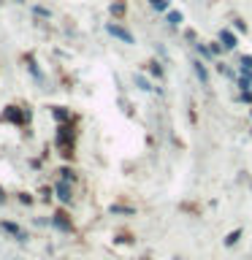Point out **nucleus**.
<instances>
[{
	"instance_id": "20e7f679",
	"label": "nucleus",
	"mask_w": 252,
	"mask_h": 260,
	"mask_svg": "<svg viewBox=\"0 0 252 260\" xmlns=\"http://www.w3.org/2000/svg\"><path fill=\"white\" fill-rule=\"evenodd\" d=\"M55 192H57V198H60V201H63V203H68V201H71V184L65 182V179H63V182H57Z\"/></svg>"
},
{
	"instance_id": "f03ea898",
	"label": "nucleus",
	"mask_w": 252,
	"mask_h": 260,
	"mask_svg": "<svg viewBox=\"0 0 252 260\" xmlns=\"http://www.w3.org/2000/svg\"><path fill=\"white\" fill-rule=\"evenodd\" d=\"M30 119V111L19 109V106H9V109L3 111V122H14V125H25Z\"/></svg>"
},
{
	"instance_id": "423d86ee",
	"label": "nucleus",
	"mask_w": 252,
	"mask_h": 260,
	"mask_svg": "<svg viewBox=\"0 0 252 260\" xmlns=\"http://www.w3.org/2000/svg\"><path fill=\"white\" fill-rule=\"evenodd\" d=\"M52 222H55V228L65 230V233L71 230V222H68V219H65V214H63V211H57V214H55V219H52Z\"/></svg>"
},
{
	"instance_id": "dca6fc26",
	"label": "nucleus",
	"mask_w": 252,
	"mask_h": 260,
	"mask_svg": "<svg viewBox=\"0 0 252 260\" xmlns=\"http://www.w3.org/2000/svg\"><path fill=\"white\" fill-rule=\"evenodd\" d=\"M241 71H252V57H244L241 60Z\"/></svg>"
},
{
	"instance_id": "1a4fd4ad",
	"label": "nucleus",
	"mask_w": 252,
	"mask_h": 260,
	"mask_svg": "<svg viewBox=\"0 0 252 260\" xmlns=\"http://www.w3.org/2000/svg\"><path fill=\"white\" fill-rule=\"evenodd\" d=\"M195 73H198V79H201V82H203V84H206V82H209V73H206V68H203V65H201V63H195Z\"/></svg>"
},
{
	"instance_id": "9d476101",
	"label": "nucleus",
	"mask_w": 252,
	"mask_h": 260,
	"mask_svg": "<svg viewBox=\"0 0 252 260\" xmlns=\"http://www.w3.org/2000/svg\"><path fill=\"white\" fill-rule=\"evenodd\" d=\"M52 114H55V117L60 119V122H68V119H71V114H68L65 109H52Z\"/></svg>"
},
{
	"instance_id": "7ed1b4c3",
	"label": "nucleus",
	"mask_w": 252,
	"mask_h": 260,
	"mask_svg": "<svg viewBox=\"0 0 252 260\" xmlns=\"http://www.w3.org/2000/svg\"><path fill=\"white\" fill-rule=\"evenodd\" d=\"M106 30H109L114 38H119V41H125V44H133V36H130V33L125 30V28H119V25H114V22H111Z\"/></svg>"
},
{
	"instance_id": "f3484780",
	"label": "nucleus",
	"mask_w": 252,
	"mask_h": 260,
	"mask_svg": "<svg viewBox=\"0 0 252 260\" xmlns=\"http://www.w3.org/2000/svg\"><path fill=\"white\" fill-rule=\"evenodd\" d=\"M225 241H228V244H236V241H238V230H233L228 238H225Z\"/></svg>"
},
{
	"instance_id": "39448f33",
	"label": "nucleus",
	"mask_w": 252,
	"mask_h": 260,
	"mask_svg": "<svg viewBox=\"0 0 252 260\" xmlns=\"http://www.w3.org/2000/svg\"><path fill=\"white\" fill-rule=\"evenodd\" d=\"M3 230H6V233H11V236H17L19 241H28V233L19 228V225H14V222H3Z\"/></svg>"
},
{
	"instance_id": "a211bd4d",
	"label": "nucleus",
	"mask_w": 252,
	"mask_h": 260,
	"mask_svg": "<svg viewBox=\"0 0 252 260\" xmlns=\"http://www.w3.org/2000/svg\"><path fill=\"white\" fill-rule=\"evenodd\" d=\"M6 201V195H3V190H0V203H3Z\"/></svg>"
},
{
	"instance_id": "f257e3e1",
	"label": "nucleus",
	"mask_w": 252,
	"mask_h": 260,
	"mask_svg": "<svg viewBox=\"0 0 252 260\" xmlns=\"http://www.w3.org/2000/svg\"><path fill=\"white\" fill-rule=\"evenodd\" d=\"M57 149L63 152L65 157H71L74 155V128L71 125H60V130H57Z\"/></svg>"
},
{
	"instance_id": "6e6552de",
	"label": "nucleus",
	"mask_w": 252,
	"mask_h": 260,
	"mask_svg": "<svg viewBox=\"0 0 252 260\" xmlns=\"http://www.w3.org/2000/svg\"><path fill=\"white\" fill-rule=\"evenodd\" d=\"M222 46H225V49H233V46H236V38H233V33H228V30H222Z\"/></svg>"
},
{
	"instance_id": "2eb2a0df",
	"label": "nucleus",
	"mask_w": 252,
	"mask_h": 260,
	"mask_svg": "<svg viewBox=\"0 0 252 260\" xmlns=\"http://www.w3.org/2000/svg\"><path fill=\"white\" fill-rule=\"evenodd\" d=\"M60 173H63V179H65V182H74V171H71V168H63Z\"/></svg>"
},
{
	"instance_id": "9b49d317",
	"label": "nucleus",
	"mask_w": 252,
	"mask_h": 260,
	"mask_svg": "<svg viewBox=\"0 0 252 260\" xmlns=\"http://www.w3.org/2000/svg\"><path fill=\"white\" fill-rule=\"evenodd\" d=\"M168 22H171V25H179V22H182V14H179V11H171V14H168Z\"/></svg>"
},
{
	"instance_id": "ddd939ff",
	"label": "nucleus",
	"mask_w": 252,
	"mask_h": 260,
	"mask_svg": "<svg viewBox=\"0 0 252 260\" xmlns=\"http://www.w3.org/2000/svg\"><path fill=\"white\" fill-rule=\"evenodd\" d=\"M136 84L141 87V90H155V87H149V82H147V79H141V76L136 79Z\"/></svg>"
},
{
	"instance_id": "4468645a",
	"label": "nucleus",
	"mask_w": 252,
	"mask_h": 260,
	"mask_svg": "<svg viewBox=\"0 0 252 260\" xmlns=\"http://www.w3.org/2000/svg\"><path fill=\"white\" fill-rule=\"evenodd\" d=\"M111 14H117V17L125 14V6H122V3H114V6H111Z\"/></svg>"
},
{
	"instance_id": "0eeeda50",
	"label": "nucleus",
	"mask_w": 252,
	"mask_h": 260,
	"mask_svg": "<svg viewBox=\"0 0 252 260\" xmlns=\"http://www.w3.org/2000/svg\"><path fill=\"white\" fill-rule=\"evenodd\" d=\"M241 92H252V71L241 73Z\"/></svg>"
},
{
	"instance_id": "f8f14e48",
	"label": "nucleus",
	"mask_w": 252,
	"mask_h": 260,
	"mask_svg": "<svg viewBox=\"0 0 252 260\" xmlns=\"http://www.w3.org/2000/svg\"><path fill=\"white\" fill-rule=\"evenodd\" d=\"M149 3L155 6L157 11H165V9H168V3H165V0H149Z\"/></svg>"
}]
</instances>
